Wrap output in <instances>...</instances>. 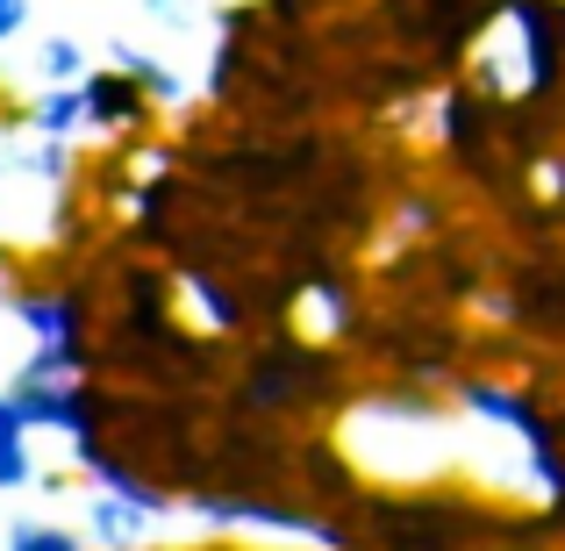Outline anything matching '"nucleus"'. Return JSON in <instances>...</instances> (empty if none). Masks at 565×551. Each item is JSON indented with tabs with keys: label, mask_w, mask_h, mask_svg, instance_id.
I'll return each instance as SVG.
<instances>
[{
	"label": "nucleus",
	"mask_w": 565,
	"mask_h": 551,
	"mask_svg": "<svg viewBox=\"0 0 565 551\" xmlns=\"http://www.w3.org/2000/svg\"><path fill=\"white\" fill-rule=\"evenodd\" d=\"M86 115H94V129H143L158 115V100L143 94L137 72L108 65V72H86Z\"/></svg>",
	"instance_id": "7ed1b4c3"
},
{
	"label": "nucleus",
	"mask_w": 565,
	"mask_h": 551,
	"mask_svg": "<svg viewBox=\"0 0 565 551\" xmlns=\"http://www.w3.org/2000/svg\"><path fill=\"white\" fill-rule=\"evenodd\" d=\"M0 551H94V538H79L65 523H43V516H8Z\"/></svg>",
	"instance_id": "1a4fd4ad"
},
{
	"label": "nucleus",
	"mask_w": 565,
	"mask_h": 551,
	"mask_svg": "<svg viewBox=\"0 0 565 551\" xmlns=\"http://www.w3.org/2000/svg\"><path fill=\"white\" fill-rule=\"evenodd\" d=\"M201 523H215V530H236V538H308V544H322V551H344L351 538L344 530H330V523H316V516H301V509H287V501H250V495H201V501H186Z\"/></svg>",
	"instance_id": "f257e3e1"
},
{
	"label": "nucleus",
	"mask_w": 565,
	"mask_h": 551,
	"mask_svg": "<svg viewBox=\"0 0 565 551\" xmlns=\"http://www.w3.org/2000/svg\"><path fill=\"white\" fill-rule=\"evenodd\" d=\"M0 172H29L43 187H65L72 180V144L36 137V144H0Z\"/></svg>",
	"instance_id": "6e6552de"
},
{
	"label": "nucleus",
	"mask_w": 565,
	"mask_h": 551,
	"mask_svg": "<svg viewBox=\"0 0 565 551\" xmlns=\"http://www.w3.org/2000/svg\"><path fill=\"white\" fill-rule=\"evenodd\" d=\"M108 65L137 72V80H143V94H151L158 108H180V100H186V80L166 65V57H151L143 43H122V36H115V43H108Z\"/></svg>",
	"instance_id": "0eeeda50"
},
{
	"label": "nucleus",
	"mask_w": 565,
	"mask_h": 551,
	"mask_svg": "<svg viewBox=\"0 0 565 551\" xmlns=\"http://www.w3.org/2000/svg\"><path fill=\"white\" fill-rule=\"evenodd\" d=\"M29 36V0H0V43Z\"/></svg>",
	"instance_id": "9b49d317"
},
{
	"label": "nucleus",
	"mask_w": 565,
	"mask_h": 551,
	"mask_svg": "<svg viewBox=\"0 0 565 551\" xmlns=\"http://www.w3.org/2000/svg\"><path fill=\"white\" fill-rule=\"evenodd\" d=\"M29 437H36V423H29L22 401L0 386V495H22V487H36V452H29Z\"/></svg>",
	"instance_id": "423d86ee"
},
{
	"label": "nucleus",
	"mask_w": 565,
	"mask_h": 551,
	"mask_svg": "<svg viewBox=\"0 0 565 551\" xmlns=\"http://www.w3.org/2000/svg\"><path fill=\"white\" fill-rule=\"evenodd\" d=\"M151 523H158L151 509H137L129 495H115V487H94V480H86V538H94V551H143Z\"/></svg>",
	"instance_id": "20e7f679"
},
{
	"label": "nucleus",
	"mask_w": 565,
	"mask_h": 551,
	"mask_svg": "<svg viewBox=\"0 0 565 551\" xmlns=\"http://www.w3.org/2000/svg\"><path fill=\"white\" fill-rule=\"evenodd\" d=\"M86 72H94V65H86L79 36H43L36 43V80L43 86H72V80H86Z\"/></svg>",
	"instance_id": "9d476101"
},
{
	"label": "nucleus",
	"mask_w": 565,
	"mask_h": 551,
	"mask_svg": "<svg viewBox=\"0 0 565 551\" xmlns=\"http://www.w3.org/2000/svg\"><path fill=\"white\" fill-rule=\"evenodd\" d=\"M158 29H186V0H143Z\"/></svg>",
	"instance_id": "f8f14e48"
},
{
	"label": "nucleus",
	"mask_w": 565,
	"mask_h": 551,
	"mask_svg": "<svg viewBox=\"0 0 565 551\" xmlns=\"http://www.w3.org/2000/svg\"><path fill=\"white\" fill-rule=\"evenodd\" d=\"M22 115H29V100H22V108H14V94H8V86H0V123H22Z\"/></svg>",
	"instance_id": "ddd939ff"
},
{
	"label": "nucleus",
	"mask_w": 565,
	"mask_h": 551,
	"mask_svg": "<svg viewBox=\"0 0 565 551\" xmlns=\"http://www.w3.org/2000/svg\"><path fill=\"white\" fill-rule=\"evenodd\" d=\"M22 129H29V137H57V144H72L79 129H94V115H86V80H72V86H36Z\"/></svg>",
	"instance_id": "39448f33"
},
{
	"label": "nucleus",
	"mask_w": 565,
	"mask_h": 551,
	"mask_svg": "<svg viewBox=\"0 0 565 551\" xmlns=\"http://www.w3.org/2000/svg\"><path fill=\"white\" fill-rule=\"evenodd\" d=\"M0 279H8V251H0Z\"/></svg>",
	"instance_id": "4468645a"
},
{
	"label": "nucleus",
	"mask_w": 565,
	"mask_h": 551,
	"mask_svg": "<svg viewBox=\"0 0 565 551\" xmlns=\"http://www.w3.org/2000/svg\"><path fill=\"white\" fill-rule=\"evenodd\" d=\"M8 316L22 322L43 351H65V359L86 365V301H79V294H65V287H22L8 301Z\"/></svg>",
	"instance_id": "f03ea898"
}]
</instances>
